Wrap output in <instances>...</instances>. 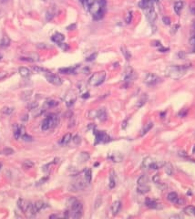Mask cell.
<instances>
[{
    "instance_id": "6da1fadb",
    "label": "cell",
    "mask_w": 195,
    "mask_h": 219,
    "mask_svg": "<svg viewBox=\"0 0 195 219\" xmlns=\"http://www.w3.org/2000/svg\"><path fill=\"white\" fill-rule=\"evenodd\" d=\"M69 210L65 212V217L67 218H79L83 214V205L76 198H70L68 202Z\"/></svg>"
},
{
    "instance_id": "7a4b0ae2",
    "label": "cell",
    "mask_w": 195,
    "mask_h": 219,
    "mask_svg": "<svg viewBox=\"0 0 195 219\" xmlns=\"http://www.w3.org/2000/svg\"><path fill=\"white\" fill-rule=\"evenodd\" d=\"M190 68L189 65H173L169 66L165 69V75L172 80H179L185 74L186 70Z\"/></svg>"
},
{
    "instance_id": "3957f363",
    "label": "cell",
    "mask_w": 195,
    "mask_h": 219,
    "mask_svg": "<svg viewBox=\"0 0 195 219\" xmlns=\"http://www.w3.org/2000/svg\"><path fill=\"white\" fill-rule=\"evenodd\" d=\"M58 121H59L58 117L56 114H49L43 120L42 125H41V130L48 131L50 129H53L58 124Z\"/></svg>"
},
{
    "instance_id": "277c9868",
    "label": "cell",
    "mask_w": 195,
    "mask_h": 219,
    "mask_svg": "<svg viewBox=\"0 0 195 219\" xmlns=\"http://www.w3.org/2000/svg\"><path fill=\"white\" fill-rule=\"evenodd\" d=\"M164 162L157 161L153 159L152 157H146L142 162V167L145 169H152V170H158L164 166Z\"/></svg>"
},
{
    "instance_id": "5b68a950",
    "label": "cell",
    "mask_w": 195,
    "mask_h": 219,
    "mask_svg": "<svg viewBox=\"0 0 195 219\" xmlns=\"http://www.w3.org/2000/svg\"><path fill=\"white\" fill-rule=\"evenodd\" d=\"M18 207L20 210L25 213L28 216H33L35 215L34 209H33V204L29 201H27L25 199H19L17 202Z\"/></svg>"
},
{
    "instance_id": "8992f818",
    "label": "cell",
    "mask_w": 195,
    "mask_h": 219,
    "mask_svg": "<svg viewBox=\"0 0 195 219\" xmlns=\"http://www.w3.org/2000/svg\"><path fill=\"white\" fill-rule=\"evenodd\" d=\"M106 79V72L105 71H99L96 72L94 74L89 78V83L91 86H100V84H102L104 82Z\"/></svg>"
},
{
    "instance_id": "52a82bcc",
    "label": "cell",
    "mask_w": 195,
    "mask_h": 219,
    "mask_svg": "<svg viewBox=\"0 0 195 219\" xmlns=\"http://www.w3.org/2000/svg\"><path fill=\"white\" fill-rule=\"evenodd\" d=\"M94 134L96 136V144L106 143V142H108L109 141H111V137H109L105 131L94 130Z\"/></svg>"
},
{
    "instance_id": "ba28073f",
    "label": "cell",
    "mask_w": 195,
    "mask_h": 219,
    "mask_svg": "<svg viewBox=\"0 0 195 219\" xmlns=\"http://www.w3.org/2000/svg\"><path fill=\"white\" fill-rule=\"evenodd\" d=\"M46 79L48 82L55 85V86H60V85L63 83V80L61 79L55 74H52L51 72L46 73Z\"/></svg>"
},
{
    "instance_id": "9c48e42d",
    "label": "cell",
    "mask_w": 195,
    "mask_h": 219,
    "mask_svg": "<svg viewBox=\"0 0 195 219\" xmlns=\"http://www.w3.org/2000/svg\"><path fill=\"white\" fill-rule=\"evenodd\" d=\"M161 81V79L158 77L155 74H152V73H148L145 77V83L149 85V86H153V85H156Z\"/></svg>"
},
{
    "instance_id": "30bf717a",
    "label": "cell",
    "mask_w": 195,
    "mask_h": 219,
    "mask_svg": "<svg viewBox=\"0 0 195 219\" xmlns=\"http://www.w3.org/2000/svg\"><path fill=\"white\" fill-rule=\"evenodd\" d=\"M25 127L23 125H19V124H16L14 125V137L17 140H19L23 134H25Z\"/></svg>"
},
{
    "instance_id": "8fae6325",
    "label": "cell",
    "mask_w": 195,
    "mask_h": 219,
    "mask_svg": "<svg viewBox=\"0 0 195 219\" xmlns=\"http://www.w3.org/2000/svg\"><path fill=\"white\" fill-rule=\"evenodd\" d=\"M145 10H146V17H147V19L149 20L150 23H153L157 18V13L154 10V7H151L147 8Z\"/></svg>"
},
{
    "instance_id": "7c38bea8",
    "label": "cell",
    "mask_w": 195,
    "mask_h": 219,
    "mask_svg": "<svg viewBox=\"0 0 195 219\" xmlns=\"http://www.w3.org/2000/svg\"><path fill=\"white\" fill-rule=\"evenodd\" d=\"M167 199L170 201V202H172V203H173V204H182V203H184V201L183 200H181L179 196H178V194L176 193H174V192H170V193H168V196H167Z\"/></svg>"
},
{
    "instance_id": "4fadbf2b",
    "label": "cell",
    "mask_w": 195,
    "mask_h": 219,
    "mask_svg": "<svg viewBox=\"0 0 195 219\" xmlns=\"http://www.w3.org/2000/svg\"><path fill=\"white\" fill-rule=\"evenodd\" d=\"M47 206H48L47 204H46L45 202L39 200V201H36V203L33 204V209H34L35 214H36V213H39L40 210H42L43 208L47 207Z\"/></svg>"
},
{
    "instance_id": "5bb4252c",
    "label": "cell",
    "mask_w": 195,
    "mask_h": 219,
    "mask_svg": "<svg viewBox=\"0 0 195 219\" xmlns=\"http://www.w3.org/2000/svg\"><path fill=\"white\" fill-rule=\"evenodd\" d=\"M93 112L95 114L94 115V118L95 117H98V118H99V120H101V121L106 120L107 118H108V115H107V112L105 111V109H100V110H98V111Z\"/></svg>"
},
{
    "instance_id": "9a60e30c",
    "label": "cell",
    "mask_w": 195,
    "mask_h": 219,
    "mask_svg": "<svg viewBox=\"0 0 195 219\" xmlns=\"http://www.w3.org/2000/svg\"><path fill=\"white\" fill-rule=\"evenodd\" d=\"M145 204H146L147 207L151 208V209H157V208H159V206H160V204L158 203L156 200H153V199H151V198L146 199Z\"/></svg>"
},
{
    "instance_id": "2e32d148",
    "label": "cell",
    "mask_w": 195,
    "mask_h": 219,
    "mask_svg": "<svg viewBox=\"0 0 195 219\" xmlns=\"http://www.w3.org/2000/svg\"><path fill=\"white\" fill-rule=\"evenodd\" d=\"M51 39H52L53 42H55V43H57V44L58 45V44L62 43V42L64 41L65 36H64L63 34L57 32V33H55V34L51 36Z\"/></svg>"
},
{
    "instance_id": "e0dca14e",
    "label": "cell",
    "mask_w": 195,
    "mask_h": 219,
    "mask_svg": "<svg viewBox=\"0 0 195 219\" xmlns=\"http://www.w3.org/2000/svg\"><path fill=\"white\" fill-rule=\"evenodd\" d=\"M121 207V203L119 201H115L112 205H111V211H112V215H116L119 212V209Z\"/></svg>"
},
{
    "instance_id": "ac0fdd59",
    "label": "cell",
    "mask_w": 195,
    "mask_h": 219,
    "mask_svg": "<svg viewBox=\"0 0 195 219\" xmlns=\"http://www.w3.org/2000/svg\"><path fill=\"white\" fill-rule=\"evenodd\" d=\"M151 190V187L149 186V185H140L137 186V191L140 193H149Z\"/></svg>"
},
{
    "instance_id": "d6986e66",
    "label": "cell",
    "mask_w": 195,
    "mask_h": 219,
    "mask_svg": "<svg viewBox=\"0 0 195 219\" xmlns=\"http://www.w3.org/2000/svg\"><path fill=\"white\" fill-rule=\"evenodd\" d=\"M83 176H84L85 180H86L87 184H88V185H89V184H90V182H91V178H92L91 170H90V169H86V170H84V172H83Z\"/></svg>"
},
{
    "instance_id": "ffe728a7",
    "label": "cell",
    "mask_w": 195,
    "mask_h": 219,
    "mask_svg": "<svg viewBox=\"0 0 195 219\" xmlns=\"http://www.w3.org/2000/svg\"><path fill=\"white\" fill-rule=\"evenodd\" d=\"M164 171L168 175H172L173 174V166L172 164L170 163H166L164 164Z\"/></svg>"
},
{
    "instance_id": "44dd1931",
    "label": "cell",
    "mask_w": 195,
    "mask_h": 219,
    "mask_svg": "<svg viewBox=\"0 0 195 219\" xmlns=\"http://www.w3.org/2000/svg\"><path fill=\"white\" fill-rule=\"evenodd\" d=\"M153 127V123H151V121H150V123H148L147 124H145V126L142 128L141 130V132H140V136H143L145 135L146 133H147L148 131H151V129Z\"/></svg>"
},
{
    "instance_id": "7402d4cb",
    "label": "cell",
    "mask_w": 195,
    "mask_h": 219,
    "mask_svg": "<svg viewBox=\"0 0 195 219\" xmlns=\"http://www.w3.org/2000/svg\"><path fill=\"white\" fill-rule=\"evenodd\" d=\"M183 212H184V214H186L188 215L195 216V206L189 205V206H187V207H185L183 209Z\"/></svg>"
},
{
    "instance_id": "603a6c76",
    "label": "cell",
    "mask_w": 195,
    "mask_h": 219,
    "mask_svg": "<svg viewBox=\"0 0 195 219\" xmlns=\"http://www.w3.org/2000/svg\"><path fill=\"white\" fill-rule=\"evenodd\" d=\"M19 74L21 77L23 78H27L30 75V70L28 69V68H25V67H21L19 68Z\"/></svg>"
},
{
    "instance_id": "cb8c5ba5",
    "label": "cell",
    "mask_w": 195,
    "mask_h": 219,
    "mask_svg": "<svg viewBox=\"0 0 195 219\" xmlns=\"http://www.w3.org/2000/svg\"><path fill=\"white\" fill-rule=\"evenodd\" d=\"M183 6H184V4H183V2H182V1H177V2H175V4H174V11H175V13L179 15L180 13L181 9L183 8Z\"/></svg>"
},
{
    "instance_id": "d4e9b609",
    "label": "cell",
    "mask_w": 195,
    "mask_h": 219,
    "mask_svg": "<svg viewBox=\"0 0 195 219\" xmlns=\"http://www.w3.org/2000/svg\"><path fill=\"white\" fill-rule=\"evenodd\" d=\"M71 140H72V135H71V133H67V134H65V135L62 137L61 141H60V144L66 145V144H68Z\"/></svg>"
},
{
    "instance_id": "484cf974",
    "label": "cell",
    "mask_w": 195,
    "mask_h": 219,
    "mask_svg": "<svg viewBox=\"0 0 195 219\" xmlns=\"http://www.w3.org/2000/svg\"><path fill=\"white\" fill-rule=\"evenodd\" d=\"M77 67H71V68H62V69H59V72L60 73H63V74H71V73H74L75 72V69H76Z\"/></svg>"
},
{
    "instance_id": "4316f807",
    "label": "cell",
    "mask_w": 195,
    "mask_h": 219,
    "mask_svg": "<svg viewBox=\"0 0 195 219\" xmlns=\"http://www.w3.org/2000/svg\"><path fill=\"white\" fill-rule=\"evenodd\" d=\"M116 186V180H115V175L114 173L112 172L109 175V182H108V187L109 189H113Z\"/></svg>"
},
{
    "instance_id": "83f0119b",
    "label": "cell",
    "mask_w": 195,
    "mask_h": 219,
    "mask_svg": "<svg viewBox=\"0 0 195 219\" xmlns=\"http://www.w3.org/2000/svg\"><path fill=\"white\" fill-rule=\"evenodd\" d=\"M10 45V39L7 36H3L2 39L0 40V47H7Z\"/></svg>"
},
{
    "instance_id": "f1b7e54d",
    "label": "cell",
    "mask_w": 195,
    "mask_h": 219,
    "mask_svg": "<svg viewBox=\"0 0 195 219\" xmlns=\"http://www.w3.org/2000/svg\"><path fill=\"white\" fill-rule=\"evenodd\" d=\"M108 158L111 159V161L115 162V163H119L122 160V155L120 154H112V155H109Z\"/></svg>"
},
{
    "instance_id": "f546056e",
    "label": "cell",
    "mask_w": 195,
    "mask_h": 219,
    "mask_svg": "<svg viewBox=\"0 0 195 219\" xmlns=\"http://www.w3.org/2000/svg\"><path fill=\"white\" fill-rule=\"evenodd\" d=\"M148 182H149V179L146 175H141L139 179H138V185H148Z\"/></svg>"
},
{
    "instance_id": "4dcf8cb0",
    "label": "cell",
    "mask_w": 195,
    "mask_h": 219,
    "mask_svg": "<svg viewBox=\"0 0 195 219\" xmlns=\"http://www.w3.org/2000/svg\"><path fill=\"white\" fill-rule=\"evenodd\" d=\"M58 101H55V100H50V101H47L46 102V106L47 108H53V107H56L58 105Z\"/></svg>"
},
{
    "instance_id": "1f68e13d",
    "label": "cell",
    "mask_w": 195,
    "mask_h": 219,
    "mask_svg": "<svg viewBox=\"0 0 195 219\" xmlns=\"http://www.w3.org/2000/svg\"><path fill=\"white\" fill-rule=\"evenodd\" d=\"M132 75H133V71H132V69H131L130 68H129L128 70L126 71V74H125V78H124L125 81L130 80L131 78H132Z\"/></svg>"
},
{
    "instance_id": "d6a6232c",
    "label": "cell",
    "mask_w": 195,
    "mask_h": 219,
    "mask_svg": "<svg viewBox=\"0 0 195 219\" xmlns=\"http://www.w3.org/2000/svg\"><path fill=\"white\" fill-rule=\"evenodd\" d=\"M31 95H32V91H24V92H22V99L25 100V101H28V100H29Z\"/></svg>"
},
{
    "instance_id": "836d02e7",
    "label": "cell",
    "mask_w": 195,
    "mask_h": 219,
    "mask_svg": "<svg viewBox=\"0 0 195 219\" xmlns=\"http://www.w3.org/2000/svg\"><path fill=\"white\" fill-rule=\"evenodd\" d=\"M121 50H122V53H123V55H124V57H125V58H126L127 60L130 59L131 55H130V53L129 52V50H127V48H125V47H121Z\"/></svg>"
},
{
    "instance_id": "e575fe53",
    "label": "cell",
    "mask_w": 195,
    "mask_h": 219,
    "mask_svg": "<svg viewBox=\"0 0 195 219\" xmlns=\"http://www.w3.org/2000/svg\"><path fill=\"white\" fill-rule=\"evenodd\" d=\"M80 159L81 162H87L89 159V153H81L80 154Z\"/></svg>"
},
{
    "instance_id": "d590c367",
    "label": "cell",
    "mask_w": 195,
    "mask_h": 219,
    "mask_svg": "<svg viewBox=\"0 0 195 219\" xmlns=\"http://www.w3.org/2000/svg\"><path fill=\"white\" fill-rule=\"evenodd\" d=\"M146 101H147V96H146V95L142 96V97H141V99H140V100L138 101V103H137V107L140 108L142 105H144V104H145Z\"/></svg>"
},
{
    "instance_id": "8d00e7d4",
    "label": "cell",
    "mask_w": 195,
    "mask_h": 219,
    "mask_svg": "<svg viewBox=\"0 0 195 219\" xmlns=\"http://www.w3.org/2000/svg\"><path fill=\"white\" fill-rule=\"evenodd\" d=\"M23 167L25 169H29V168H32L34 166V164L31 162V161H25L23 163Z\"/></svg>"
},
{
    "instance_id": "74e56055",
    "label": "cell",
    "mask_w": 195,
    "mask_h": 219,
    "mask_svg": "<svg viewBox=\"0 0 195 219\" xmlns=\"http://www.w3.org/2000/svg\"><path fill=\"white\" fill-rule=\"evenodd\" d=\"M13 111H14V109H13V108H10V107H5V108H3V110H2V112H3V113H5V114L9 115V114H11L12 112H13Z\"/></svg>"
},
{
    "instance_id": "f35d334b",
    "label": "cell",
    "mask_w": 195,
    "mask_h": 219,
    "mask_svg": "<svg viewBox=\"0 0 195 219\" xmlns=\"http://www.w3.org/2000/svg\"><path fill=\"white\" fill-rule=\"evenodd\" d=\"M34 71H36V73H41V72H49L47 69H43V68H40V67H34L33 68Z\"/></svg>"
},
{
    "instance_id": "ab89813d",
    "label": "cell",
    "mask_w": 195,
    "mask_h": 219,
    "mask_svg": "<svg viewBox=\"0 0 195 219\" xmlns=\"http://www.w3.org/2000/svg\"><path fill=\"white\" fill-rule=\"evenodd\" d=\"M131 20H132V12H131V11H130L129 13L127 14V16H126L125 21H126V23H127V24H130V23L131 22Z\"/></svg>"
},
{
    "instance_id": "60d3db41",
    "label": "cell",
    "mask_w": 195,
    "mask_h": 219,
    "mask_svg": "<svg viewBox=\"0 0 195 219\" xmlns=\"http://www.w3.org/2000/svg\"><path fill=\"white\" fill-rule=\"evenodd\" d=\"M36 107H38V102H36V101H31L28 105V108L29 110H35Z\"/></svg>"
},
{
    "instance_id": "b9f144b4",
    "label": "cell",
    "mask_w": 195,
    "mask_h": 219,
    "mask_svg": "<svg viewBox=\"0 0 195 219\" xmlns=\"http://www.w3.org/2000/svg\"><path fill=\"white\" fill-rule=\"evenodd\" d=\"M3 153L6 154V155H10V154H13L14 153V150L11 149V148H6L3 150Z\"/></svg>"
},
{
    "instance_id": "7bdbcfd3",
    "label": "cell",
    "mask_w": 195,
    "mask_h": 219,
    "mask_svg": "<svg viewBox=\"0 0 195 219\" xmlns=\"http://www.w3.org/2000/svg\"><path fill=\"white\" fill-rule=\"evenodd\" d=\"M21 139H22L23 141H26V142H31V141L33 140L32 137L29 136V135H28L27 133H25V134H23L22 137H21Z\"/></svg>"
},
{
    "instance_id": "ee69618b",
    "label": "cell",
    "mask_w": 195,
    "mask_h": 219,
    "mask_svg": "<svg viewBox=\"0 0 195 219\" xmlns=\"http://www.w3.org/2000/svg\"><path fill=\"white\" fill-rule=\"evenodd\" d=\"M187 113H188V110L183 109V110H181V111L178 113V116H180V117H181V118H183V117H185V116L187 115Z\"/></svg>"
},
{
    "instance_id": "f6af8a7d",
    "label": "cell",
    "mask_w": 195,
    "mask_h": 219,
    "mask_svg": "<svg viewBox=\"0 0 195 219\" xmlns=\"http://www.w3.org/2000/svg\"><path fill=\"white\" fill-rule=\"evenodd\" d=\"M58 45H59L60 47H61L62 50H65V51L68 50V44H66V43H63V42H62V43H60V44H58Z\"/></svg>"
},
{
    "instance_id": "bcb514c9",
    "label": "cell",
    "mask_w": 195,
    "mask_h": 219,
    "mask_svg": "<svg viewBox=\"0 0 195 219\" xmlns=\"http://www.w3.org/2000/svg\"><path fill=\"white\" fill-rule=\"evenodd\" d=\"M96 58H97V53H93L92 55L87 58V61H92V60H94Z\"/></svg>"
},
{
    "instance_id": "7dc6e473",
    "label": "cell",
    "mask_w": 195,
    "mask_h": 219,
    "mask_svg": "<svg viewBox=\"0 0 195 219\" xmlns=\"http://www.w3.org/2000/svg\"><path fill=\"white\" fill-rule=\"evenodd\" d=\"M162 21H163V23L165 24V25H170V19L168 17H163L162 18Z\"/></svg>"
},
{
    "instance_id": "c3c4849f",
    "label": "cell",
    "mask_w": 195,
    "mask_h": 219,
    "mask_svg": "<svg viewBox=\"0 0 195 219\" xmlns=\"http://www.w3.org/2000/svg\"><path fill=\"white\" fill-rule=\"evenodd\" d=\"M100 204H101V198H100V197H98V199H97V201H96V203H95V208H98L99 207V206L100 205Z\"/></svg>"
},
{
    "instance_id": "681fc988",
    "label": "cell",
    "mask_w": 195,
    "mask_h": 219,
    "mask_svg": "<svg viewBox=\"0 0 195 219\" xmlns=\"http://www.w3.org/2000/svg\"><path fill=\"white\" fill-rule=\"evenodd\" d=\"M80 141H81V140H80V137H79V135H76L74 138H73V142H74L76 144H79V143L80 142Z\"/></svg>"
},
{
    "instance_id": "f907efd6",
    "label": "cell",
    "mask_w": 195,
    "mask_h": 219,
    "mask_svg": "<svg viewBox=\"0 0 195 219\" xmlns=\"http://www.w3.org/2000/svg\"><path fill=\"white\" fill-rule=\"evenodd\" d=\"M21 60H23V61H28V62H32L34 61L33 59H31V58H26V57H21L20 58Z\"/></svg>"
},
{
    "instance_id": "816d5d0a",
    "label": "cell",
    "mask_w": 195,
    "mask_h": 219,
    "mask_svg": "<svg viewBox=\"0 0 195 219\" xmlns=\"http://www.w3.org/2000/svg\"><path fill=\"white\" fill-rule=\"evenodd\" d=\"M47 179H48V177H47H47H45V178L43 177V178H42V179H41L40 181H39V182H38V184H36V185H42V184H44V182H46V181H47Z\"/></svg>"
},
{
    "instance_id": "f5cc1de1",
    "label": "cell",
    "mask_w": 195,
    "mask_h": 219,
    "mask_svg": "<svg viewBox=\"0 0 195 219\" xmlns=\"http://www.w3.org/2000/svg\"><path fill=\"white\" fill-rule=\"evenodd\" d=\"M190 9H191V13H192L193 15H195V2L192 3V4L191 5Z\"/></svg>"
},
{
    "instance_id": "db71d44e",
    "label": "cell",
    "mask_w": 195,
    "mask_h": 219,
    "mask_svg": "<svg viewBox=\"0 0 195 219\" xmlns=\"http://www.w3.org/2000/svg\"><path fill=\"white\" fill-rule=\"evenodd\" d=\"M47 20H51L53 18V13H50V12H47Z\"/></svg>"
},
{
    "instance_id": "11a10c76",
    "label": "cell",
    "mask_w": 195,
    "mask_h": 219,
    "mask_svg": "<svg viewBox=\"0 0 195 219\" xmlns=\"http://www.w3.org/2000/svg\"><path fill=\"white\" fill-rule=\"evenodd\" d=\"M190 44H191L193 47H195V36H193L192 38L190 39Z\"/></svg>"
},
{
    "instance_id": "9f6ffc18",
    "label": "cell",
    "mask_w": 195,
    "mask_h": 219,
    "mask_svg": "<svg viewBox=\"0 0 195 219\" xmlns=\"http://www.w3.org/2000/svg\"><path fill=\"white\" fill-rule=\"evenodd\" d=\"M152 180H153V182H158V181L160 180V176H159V174H155V175L153 176Z\"/></svg>"
},
{
    "instance_id": "6f0895ef",
    "label": "cell",
    "mask_w": 195,
    "mask_h": 219,
    "mask_svg": "<svg viewBox=\"0 0 195 219\" xmlns=\"http://www.w3.org/2000/svg\"><path fill=\"white\" fill-rule=\"evenodd\" d=\"M75 28H76V25H75V24H72V25H70V26H68L67 28V29H68V30H73V29H75Z\"/></svg>"
},
{
    "instance_id": "680465c9",
    "label": "cell",
    "mask_w": 195,
    "mask_h": 219,
    "mask_svg": "<svg viewBox=\"0 0 195 219\" xmlns=\"http://www.w3.org/2000/svg\"><path fill=\"white\" fill-rule=\"evenodd\" d=\"M89 92L84 93V94L82 95V98H83V99H87V98H89Z\"/></svg>"
},
{
    "instance_id": "91938a15",
    "label": "cell",
    "mask_w": 195,
    "mask_h": 219,
    "mask_svg": "<svg viewBox=\"0 0 195 219\" xmlns=\"http://www.w3.org/2000/svg\"><path fill=\"white\" fill-rule=\"evenodd\" d=\"M127 121H128V120H125L123 123H122V128L123 129H125L126 128V126H127Z\"/></svg>"
},
{
    "instance_id": "94428289",
    "label": "cell",
    "mask_w": 195,
    "mask_h": 219,
    "mask_svg": "<svg viewBox=\"0 0 195 219\" xmlns=\"http://www.w3.org/2000/svg\"><path fill=\"white\" fill-rule=\"evenodd\" d=\"M141 1H146V2H152V3H154L155 1H157V0H141Z\"/></svg>"
},
{
    "instance_id": "6125c7cd",
    "label": "cell",
    "mask_w": 195,
    "mask_h": 219,
    "mask_svg": "<svg viewBox=\"0 0 195 219\" xmlns=\"http://www.w3.org/2000/svg\"><path fill=\"white\" fill-rule=\"evenodd\" d=\"M192 153H195V145H194V147H193V149H192Z\"/></svg>"
},
{
    "instance_id": "be15d7a7",
    "label": "cell",
    "mask_w": 195,
    "mask_h": 219,
    "mask_svg": "<svg viewBox=\"0 0 195 219\" xmlns=\"http://www.w3.org/2000/svg\"><path fill=\"white\" fill-rule=\"evenodd\" d=\"M2 58H3V56H2V54H0V60L2 59Z\"/></svg>"
},
{
    "instance_id": "e7e4bbea",
    "label": "cell",
    "mask_w": 195,
    "mask_h": 219,
    "mask_svg": "<svg viewBox=\"0 0 195 219\" xmlns=\"http://www.w3.org/2000/svg\"><path fill=\"white\" fill-rule=\"evenodd\" d=\"M1 166H2V164H0V168H1Z\"/></svg>"
}]
</instances>
